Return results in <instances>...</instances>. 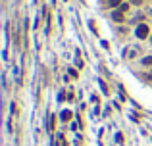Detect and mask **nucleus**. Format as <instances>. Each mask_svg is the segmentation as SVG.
Returning a JSON list of instances; mask_svg holds the SVG:
<instances>
[{
    "label": "nucleus",
    "mask_w": 152,
    "mask_h": 146,
    "mask_svg": "<svg viewBox=\"0 0 152 146\" xmlns=\"http://www.w3.org/2000/svg\"><path fill=\"white\" fill-rule=\"evenodd\" d=\"M112 18H114V21H123V12H120V10H118V12H114V14H112Z\"/></svg>",
    "instance_id": "nucleus-2"
},
{
    "label": "nucleus",
    "mask_w": 152,
    "mask_h": 146,
    "mask_svg": "<svg viewBox=\"0 0 152 146\" xmlns=\"http://www.w3.org/2000/svg\"><path fill=\"white\" fill-rule=\"evenodd\" d=\"M108 4H110L112 8H115V6H121L123 2H121V0H108Z\"/></svg>",
    "instance_id": "nucleus-3"
},
{
    "label": "nucleus",
    "mask_w": 152,
    "mask_h": 146,
    "mask_svg": "<svg viewBox=\"0 0 152 146\" xmlns=\"http://www.w3.org/2000/svg\"><path fill=\"white\" fill-rule=\"evenodd\" d=\"M143 64L144 65H152V56H146V58L143 60Z\"/></svg>",
    "instance_id": "nucleus-4"
},
{
    "label": "nucleus",
    "mask_w": 152,
    "mask_h": 146,
    "mask_svg": "<svg viewBox=\"0 0 152 146\" xmlns=\"http://www.w3.org/2000/svg\"><path fill=\"white\" fill-rule=\"evenodd\" d=\"M135 33H137V36H139V39H146V36H148V27L141 23V25L137 27V31H135Z\"/></svg>",
    "instance_id": "nucleus-1"
},
{
    "label": "nucleus",
    "mask_w": 152,
    "mask_h": 146,
    "mask_svg": "<svg viewBox=\"0 0 152 146\" xmlns=\"http://www.w3.org/2000/svg\"><path fill=\"white\" fill-rule=\"evenodd\" d=\"M71 117V112H64V114H62V119H69Z\"/></svg>",
    "instance_id": "nucleus-6"
},
{
    "label": "nucleus",
    "mask_w": 152,
    "mask_h": 146,
    "mask_svg": "<svg viewBox=\"0 0 152 146\" xmlns=\"http://www.w3.org/2000/svg\"><path fill=\"white\" fill-rule=\"evenodd\" d=\"M100 87H102V91H104V92H108V87L104 85V81H100Z\"/></svg>",
    "instance_id": "nucleus-7"
},
{
    "label": "nucleus",
    "mask_w": 152,
    "mask_h": 146,
    "mask_svg": "<svg viewBox=\"0 0 152 146\" xmlns=\"http://www.w3.org/2000/svg\"><path fill=\"white\" fill-rule=\"evenodd\" d=\"M150 41H152V35H150Z\"/></svg>",
    "instance_id": "nucleus-9"
},
{
    "label": "nucleus",
    "mask_w": 152,
    "mask_h": 146,
    "mask_svg": "<svg viewBox=\"0 0 152 146\" xmlns=\"http://www.w3.org/2000/svg\"><path fill=\"white\" fill-rule=\"evenodd\" d=\"M127 10H129V4H121L120 6V12H127Z\"/></svg>",
    "instance_id": "nucleus-5"
},
{
    "label": "nucleus",
    "mask_w": 152,
    "mask_h": 146,
    "mask_svg": "<svg viewBox=\"0 0 152 146\" xmlns=\"http://www.w3.org/2000/svg\"><path fill=\"white\" fill-rule=\"evenodd\" d=\"M131 2H133V4H141V2H143V0H131Z\"/></svg>",
    "instance_id": "nucleus-8"
}]
</instances>
